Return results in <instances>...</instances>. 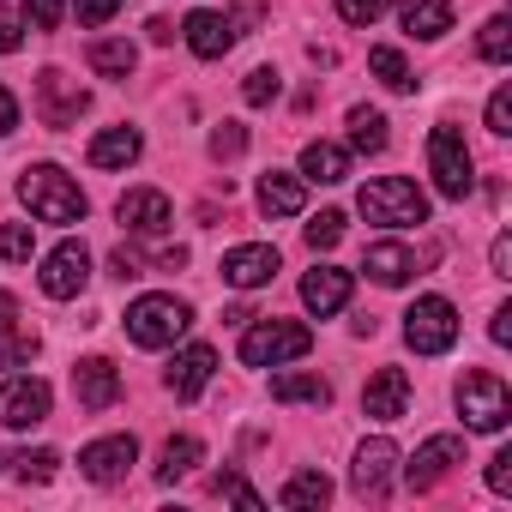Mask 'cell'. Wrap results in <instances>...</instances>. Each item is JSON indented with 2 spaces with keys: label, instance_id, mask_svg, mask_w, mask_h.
Instances as JSON below:
<instances>
[{
  "label": "cell",
  "instance_id": "obj_1",
  "mask_svg": "<svg viewBox=\"0 0 512 512\" xmlns=\"http://www.w3.org/2000/svg\"><path fill=\"white\" fill-rule=\"evenodd\" d=\"M19 199L31 205L37 223H85V211H91L85 193H79V181L61 163H31L19 175Z\"/></svg>",
  "mask_w": 512,
  "mask_h": 512
},
{
  "label": "cell",
  "instance_id": "obj_2",
  "mask_svg": "<svg viewBox=\"0 0 512 512\" xmlns=\"http://www.w3.org/2000/svg\"><path fill=\"white\" fill-rule=\"evenodd\" d=\"M187 326H193V308L181 296H139L127 308V338L139 350H169V344L187 338Z\"/></svg>",
  "mask_w": 512,
  "mask_h": 512
},
{
  "label": "cell",
  "instance_id": "obj_3",
  "mask_svg": "<svg viewBox=\"0 0 512 512\" xmlns=\"http://www.w3.org/2000/svg\"><path fill=\"white\" fill-rule=\"evenodd\" d=\"M458 416H464L470 434H500V428L512 422V392H506V380L488 374V368H470V374L458 380Z\"/></svg>",
  "mask_w": 512,
  "mask_h": 512
},
{
  "label": "cell",
  "instance_id": "obj_4",
  "mask_svg": "<svg viewBox=\"0 0 512 512\" xmlns=\"http://www.w3.org/2000/svg\"><path fill=\"white\" fill-rule=\"evenodd\" d=\"M308 350H314V332L302 320H260V326L241 332V362L247 368H284Z\"/></svg>",
  "mask_w": 512,
  "mask_h": 512
},
{
  "label": "cell",
  "instance_id": "obj_5",
  "mask_svg": "<svg viewBox=\"0 0 512 512\" xmlns=\"http://www.w3.org/2000/svg\"><path fill=\"white\" fill-rule=\"evenodd\" d=\"M356 205H362V217H368V223H386V229L428 223V199H422V187H416V181H404V175H380V181H368Z\"/></svg>",
  "mask_w": 512,
  "mask_h": 512
},
{
  "label": "cell",
  "instance_id": "obj_6",
  "mask_svg": "<svg viewBox=\"0 0 512 512\" xmlns=\"http://www.w3.org/2000/svg\"><path fill=\"white\" fill-rule=\"evenodd\" d=\"M428 169H434V187L446 199H470L476 187V163H470V145L458 127H434L428 133Z\"/></svg>",
  "mask_w": 512,
  "mask_h": 512
},
{
  "label": "cell",
  "instance_id": "obj_7",
  "mask_svg": "<svg viewBox=\"0 0 512 512\" xmlns=\"http://www.w3.org/2000/svg\"><path fill=\"white\" fill-rule=\"evenodd\" d=\"M404 344L416 356H446L458 344V308L446 296H422L410 314H404Z\"/></svg>",
  "mask_w": 512,
  "mask_h": 512
},
{
  "label": "cell",
  "instance_id": "obj_8",
  "mask_svg": "<svg viewBox=\"0 0 512 512\" xmlns=\"http://www.w3.org/2000/svg\"><path fill=\"white\" fill-rule=\"evenodd\" d=\"M85 109H91V91H85L79 79H67L61 67H43V73H37V115H43V127L61 133V127H73Z\"/></svg>",
  "mask_w": 512,
  "mask_h": 512
},
{
  "label": "cell",
  "instance_id": "obj_9",
  "mask_svg": "<svg viewBox=\"0 0 512 512\" xmlns=\"http://www.w3.org/2000/svg\"><path fill=\"white\" fill-rule=\"evenodd\" d=\"M49 380H31V374H13V380H0V428H37L49 422Z\"/></svg>",
  "mask_w": 512,
  "mask_h": 512
},
{
  "label": "cell",
  "instance_id": "obj_10",
  "mask_svg": "<svg viewBox=\"0 0 512 512\" xmlns=\"http://www.w3.org/2000/svg\"><path fill=\"white\" fill-rule=\"evenodd\" d=\"M37 284H43V296H55V302H73V296L91 284V247H85V241H61V247L49 253V260H43Z\"/></svg>",
  "mask_w": 512,
  "mask_h": 512
},
{
  "label": "cell",
  "instance_id": "obj_11",
  "mask_svg": "<svg viewBox=\"0 0 512 512\" xmlns=\"http://www.w3.org/2000/svg\"><path fill=\"white\" fill-rule=\"evenodd\" d=\"M278 266H284V260H278V247H272V241H241V247L223 253V266H217V272H223L229 290H260V284L278 278Z\"/></svg>",
  "mask_w": 512,
  "mask_h": 512
},
{
  "label": "cell",
  "instance_id": "obj_12",
  "mask_svg": "<svg viewBox=\"0 0 512 512\" xmlns=\"http://www.w3.org/2000/svg\"><path fill=\"white\" fill-rule=\"evenodd\" d=\"M133 464H139V440H133V434H109V440H91V446L79 452V476L97 482V488L121 482Z\"/></svg>",
  "mask_w": 512,
  "mask_h": 512
},
{
  "label": "cell",
  "instance_id": "obj_13",
  "mask_svg": "<svg viewBox=\"0 0 512 512\" xmlns=\"http://www.w3.org/2000/svg\"><path fill=\"white\" fill-rule=\"evenodd\" d=\"M452 464H464V440H458V434H434V440H422L416 458L404 464V482H410L416 494H428V488H440V482L452 476Z\"/></svg>",
  "mask_w": 512,
  "mask_h": 512
},
{
  "label": "cell",
  "instance_id": "obj_14",
  "mask_svg": "<svg viewBox=\"0 0 512 512\" xmlns=\"http://www.w3.org/2000/svg\"><path fill=\"white\" fill-rule=\"evenodd\" d=\"M115 217L127 223V235H145V241L169 235V223H175V211H169V193H157V187H133V193H121Z\"/></svg>",
  "mask_w": 512,
  "mask_h": 512
},
{
  "label": "cell",
  "instance_id": "obj_15",
  "mask_svg": "<svg viewBox=\"0 0 512 512\" xmlns=\"http://www.w3.org/2000/svg\"><path fill=\"white\" fill-rule=\"evenodd\" d=\"M392 476H398V446H392L386 434L362 440V452H356V470H350V488H356L362 500H380V494L392 488Z\"/></svg>",
  "mask_w": 512,
  "mask_h": 512
},
{
  "label": "cell",
  "instance_id": "obj_16",
  "mask_svg": "<svg viewBox=\"0 0 512 512\" xmlns=\"http://www.w3.org/2000/svg\"><path fill=\"white\" fill-rule=\"evenodd\" d=\"M73 398H79V410H109L121 398V368L109 356H85L73 368Z\"/></svg>",
  "mask_w": 512,
  "mask_h": 512
},
{
  "label": "cell",
  "instance_id": "obj_17",
  "mask_svg": "<svg viewBox=\"0 0 512 512\" xmlns=\"http://www.w3.org/2000/svg\"><path fill=\"white\" fill-rule=\"evenodd\" d=\"M362 416H374V422L410 416V374H404V368H380V374L362 386Z\"/></svg>",
  "mask_w": 512,
  "mask_h": 512
},
{
  "label": "cell",
  "instance_id": "obj_18",
  "mask_svg": "<svg viewBox=\"0 0 512 512\" xmlns=\"http://www.w3.org/2000/svg\"><path fill=\"white\" fill-rule=\"evenodd\" d=\"M362 272H368L380 290H404V284L416 278V253H410L404 241H374V247L362 253Z\"/></svg>",
  "mask_w": 512,
  "mask_h": 512
},
{
  "label": "cell",
  "instance_id": "obj_19",
  "mask_svg": "<svg viewBox=\"0 0 512 512\" xmlns=\"http://www.w3.org/2000/svg\"><path fill=\"white\" fill-rule=\"evenodd\" d=\"M181 37H187V49H193L199 61H217V55L235 49V25H229L223 13H205V7L181 19Z\"/></svg>",
  "mask_w": 512,
  "mask_h": 512
},
{
  "label": "cell",
  "instance_id": "obj_20",
  "mask_svg": "<svg viewBox=\"0 0 512 512\" xmlns=\"http://www.w3.org/2000/svg\"><path fill=\"white\" fill-rule=\"evenodd\" d=\"M302 302H308V314H344L350 308V272L344 266H314L308 278H302Z\"/></svg>",
  "mask_w": 512,
  "mask_h": 512
},
{
  "label": "cell",
  "instance_id": "obj_21",
  "mask_svg": "<svg viewBox=\"0 0 512 512\" xmlns=\"http://www.w3.org/2000/svg\"><path fill=\"white\" fill-rule=\"evenodd\" d=\"M211 374H217V350H211V344H187V350L169 362V374H163V380H169V392H175V398H199V392L211 386Z\"/></svg>",
  "mask_w": 512,
  "mask_h": 512
},
{
  "label": "cell",
  "instance_id": "obj_22",
  "mask_svg": "<svg viewBox=\"0 0 512 512\" xmlns=\"http://www.w3.org/2000/svg\"><path fill=\"white\" fill-rule=\"evenodd\" d=\"M302 205H308V181L302 175H290V169H266L260 175V211L266 217H302Z\"/></svg>",
  "mask_w": 512,
  "mask_h": 512
},
{
  "label": "cell",
  "instance_id": "obj_23",
  "mask_svg": "<svg viewBox=\"0 0 512 512\" xmlns=\"http://www.w3.org/2000/svg\"><path fill=\"white\" fill-rule=\"evenodd\" d=\"M350 175V151L332 145V139H308L302 145V181H320V187H338Z\"/></svg>",
  "mask_w": 512,
  "mask_h": 512
},
{
  "label": "cell",
  "instance_id": "obj_24",
  "mask_svg": "<svg viewBox=\"0 0 512 512\" xmlns=\"http://www.w3.org/2000/svg\"><path fill=\"white\" fill-rule=\"evenodd\" d=\"M398 19H404V31H410V37L440 43V37L452 31V0H404Z\"/></svg>",
  "mask_w": 512,
  "mask_h": 512
},
{
  "label": "cell",
  "instance_id": "obj_25",
  "mask_svg": "<svg viewBox=\"0 0 512 512\" xmlns=\"http://www.w3.org/2000/svg\"><path fill=\"white\" fill-rule=\"evenodd\" d=\"M139 151H145L139 127H103V133L91 139V163H97V169H127V163H139Z\"/></svg>",
  "mask_w": 512,
  "mask_h": 512
},
{
  "label": "cell",
  "instance_id": "obj_26",
  "mask_svg": "<svg viewBox=\"0 0 512 512\" xmlns=\"http://www.w3.org/2000/svg\"><path fill=\"white\" fill-rule=\"evenodd\" d=\"M85 61H91V73H97V79H127V73L139 67V49H133V43H121V37H97Z\"/></svg>",
  "mask_w": 512,
  "mask_h": 512
},
{
  "label": "cell",
  "instance_id": "obj_27",
  "mask_svg": "<svg viewBox=\"0 0 512 512\" xmlns=\"http://www.w3.org/2000/svg\"><path fill=\"white\" fill-rule=\"evenodd\" d=\"M272 398L278 404H332V380H320V374H278Z\"/></svg>",
  "mask_w": 512,
  "mask_h": 512
},
{
  "label": "cell",
  "instance_id": "obj_28",
  "mask_svg": "<svg viewBox=\"0 0 512 512\" xmlns=\"http://www.w3.org/2000/svg\"><path fill=\"white\" fill-rule=\"evenodd\" d=\"M205 458V446L193 440V434H175V440H163V452H157V482H181L193 464Z\"/></svg>",
  "mask_w": 512,
  "mask_h": 512
},
{
  "label": "cell",
  "instance_id": "obj_29",
  "mask_svg": "<svg viewBox=\"0 0 512 512\" xmlns=\"http://www.w3.org/2000/svg\"><path fill=\"white\" fill-rule=\"evenodd\" d=\"M290 512H308V506H326L332 500V482L320 476V470H296L290 482H284V494H278Z\"/></svg>",
  "mask_w": 512,
  "mask_h": 512
},
{
  "label": "cell",
  "instance_id": "obj_30",
  "mask_svg": "<svg viewBox=\"0 0 512 512\" xmlns=\"http://www.w3.org/2000/svg\"><path fill=\"white\" fill-rule=\"evenodd\" d=\"M476 55H482L488 67H506V61H512V19H506V13H494V19L482 25V37H476Z\"/></svg>",
  "mask_w": 512,
  "mask_h": 512
},
{
  "label": "cell",
  "instance_id": "obj_31",
  "mask_svg": "<svg viewBox=\"0 0 512 512\" xmlns=\"http://www.w3.org/2000/svg\"><path fill=\"white\" fill-rule=\"evenodd\" d=\"M350 145H356V151H368V157H374V151H386V115H380V109H368V103H362V109H350Z\"/></svg>",
  "mask_w": 512,
  "mask_h": 512
},
{
  "label": "cell",
  "instance_id": "obj_32",
  "mask_svg": "<svg viewBox=\"0 0 512 512\" xmlns=\"http://www.w3.org/2000/svg\"><path fill=\"white\" fill-rule=\"evenodd\" d=\"M37 350H43V338H37V332H31L25 320L0 332V368H25V362H31Z\"/></svg>",
  "mask_w": 512,
  "mask_h": 512
},
{
  "label": "cell",
  "instance_id": "obj_33",
  "mask_svg": "<svg viewBox=\"0 0 512 512\" xmlns=\"http://www.w3.org/2000/svg\"><path fill=\"white\" fill-rule=\"evenodd\" d=\"M368 67H374V73H380V85H386V91H410V85H416V79H410V67H404V55H398V49H368Z\"/></svg>",
  "mask_w": 512,
  "mask_h": 512
},
{
  "label": "cell",
  "instance_id": "obj_34",
  "mask_svg": "<svg viewBox=\"0 0 512 512\" xmlns=\"http://www.w3.org/2000/svg\"><path fill=\"white\" fill-rule=\"evenodd\" d=\"M278 91H284V79H278L272 67H253V73L241 79V97H247L253 109H266V103H278Z\"/></svg>",
  "mask_w": 512,
  "mask_h": 512
},
{
  "label": "cell",
  "instance_id": "obj_35",
  "mask_svg": "<svg viewBox=\"0 0 512 512\" xmlns=\"http://www.w3.org/2000/svg\"><path fill=\"white\" fill-rule=\"evenodd\" d=\"M31 247H37L31 223H0V260H13V266H25V260H31Z\"/></svg>",
  "mask_w": 512,
  "mask_h": 512
},
{
  "label": "cell",
  "instance_id": "obj_36",
  "mask_svg": "<svg viewBox=\"0 0 512 512\" xmlns=\"http://www.w3.org/2000/svg\"><path fill=\"white\" fill-rule=\"evenodd\" d=\"M332 7H338V19H344V25L368 31V25H380V19H386L392 0H332Z\"/></svg>",
  "mask_w": 512,
  "mask_h": 512
},
{
  "label": "cell",
  "instance_id": "obj_37",
  "mask_svg": "<svg viewBox=\"0 0 512 512\" xmlns=\"http://www.w3.org/2000/svg\"><path fill=\"white\" fill-rule=\"evenodd\" d=\"M338 241H344V211H320V217L308 223V247L326 253V247H338Z\"/></svg>",
  "mask_w": 512,
  "mask_h": 512
},
{
  "label": "cell",
  "instance_id": "obj_38",
  "mask_svg": "<svg viewBox=\"0 0 512 512\" xmlns=\"http://www.w3.org/2000/svg\"><path fill=\"white\" fill-rule=\"evenodd\" d=\"M241 151H247V127H241V121H223V127L211 133V157L229 163V157H241Z\"/></svg>",
  "mask_w": 512,
  "mask_h": 512
},
{
  "label": "cell",
  "instance_id": "obj_39",
  "mask_svg": "<svg viewBox=\"0 0 512 512\" xmlns=\"http://www.w3.org/2000/svg\"><path fill=\"white\" fill-rule=\"evenodd\" d=\"M13 464H19V476H25V482H49V476L61 470V458H55L49 446H37V452H19Z\"/></svg>",
  "mask_w": 512,
  "mask_h": 512
},
{
  "label": "cell",
  "instance_id": "obj_40",
  "mask_svg": "<svg viewBox=\"0 0 512 512\" xmlns=\"http://www.w3.org/2000/svg\"><path fill=\"white\" fill-rule=\"evenodd\" d=\"M488 133H512V85H500L494 97H488Z\"/></svg>",
  "mask_w": 512,
  "mask_h": 512
},
{
  "label": "cell",
  "instance_id": "obj_41",
  "mask_svg": "<svg viewBox=\"0 0 512 512\" xmlns=\"http://www.w3.org/2000/svg\"><path fill=\"white\" fill-rule=\"evenodd\" d=\"M109 272H115L121 284H127V278H145V253H139V247H115V253H109Z\"/></svg>",
  "mask_w": 512,
  "mask_h": 512
},
{
  "label": "cell",
  "instance_id": "obj_42",
  "mask_svg": "<svg viewBox=\"0 0 512 512\" xmlns=\"http://www.w3.org/2000/svg\"><path fill=\"white\" fill-rule=\"evenodd\" d=\"M19 43H25V19L13 7H0V55H13Z\"/></svg>",
  "mask_w": 512,
  "mask_h": 512
},
{
  "label": "cell",
  "instance_id": "obj_43",
  "mask_svg": "<svg viewBox=\"0 0 512 512\" xmlns=\"http://www.w3.org/2000/svg\"><path fill=\"white\" fill-rule=\"evenodd\" d=\"M25 7H31V25H37V31H55L61 13H67V0H25Z\"/></svg>",
  "mask_w": 512,
  "mask_h": 512
},
{
  "label": "cell",
  "instance_id": "obj_44",
  "mask_svg": "<svg viewBox=\"0 0 512 512\" xmlns=\"http://www.w3.org/2000/svg\"><path fill=\"white\" fill-rule=\"evenodd\" d=\"M121 13V0H79V25H109Z\"/></svg>",
  "mask_w": 512,
  "mask_h": 512
},
{
  "label": "cell",
  "instance_id": "obj_45",
  "mask_svg": "<svg viewBox=\"0 0 512 512\" xmlns=\"http://www.w3.org/2000/svg\"><path fill=\"white\" fill-rule=\"evenodd\" d=\"M488 266H494V278H512V235H506V229H500L494 247H488Z\"/></svg>",
  "mask_w": 512,
  "mask_h": 512
},
{
  "label": "cell",
  "instance_id": "obj_46",
  "mask_svg": "<svg viewBox=\"0 0 512 512\" xmlns=\"http://www.w3.org/2000/svg\"><path fill=\"white\" fill-rule=\"evenodd\" d=\"M488 488H494V494H512V452H494V464H488Z\"/></svg>",
  "mask_w": 512,
  "mask_h": 512
},
{
  "label": "cell",
  "instance_id": "obj_47",
  "mask_svg": "<svg viewBox=\"0 0 512 512\" xmlns=\"http://www.w3.org/2000/svg\"><path fill=\"white\" fill-rule=\"evenodd\" d=\"M260 13H266L260 0H235V19H229V25H235V37H241L247 25H260Z\"/></svg>",
  "mask_w": 512,
  "mask_h": 512
},
{
  "label": "cell",
  "instance_id": "obj_48",
  "mask_svg": "<svg viewBox=\"0 0 512 512\" xmlns=\"http://www.w3.org/2000/svg\"><path fill=\"white\" fill-rule=\"evenodd\" d=\"M13 127H19V103H13V91H7V85H0V139H7Z\"/></svg>",
  "mask_w": 512,
  "mask_h": 512
},
{
  "label": "cell",
  "instance_id": "obj_49",
  "mask_svg": "<svg viewBox=\"0 0 512 512\" xmlns=\"http://www.w3.org/2000/svg\"><path fill=\"white\" fill-rule=\"evenodd\" d=\"M494 344H512V308H494V326H488Z\"/></svg>",
  "mask_w": 512,
  "mask_h": 512
},
{
  "label": "cell",
  "instance_id": "obj_50",
  "mask_svg": "<svg viewBox=\"0 0 512 512\" xmlns=\"http://www.w3.org/2000/svg\"><path fill=\"white\" fill-rule=\"evenodd\" d=\"M7 326H19V302H13L7 290H0V332H7Z\"/></svg>",
  "mask_w": 512,
  "mask_h": 512
},
{
  "label": "cell",
  "instance_id": "obj_51",
  "mask_svg": "<svg viewBox=\"0 0 512 512\" xmlns=\"http://www.w3.org/2000/svg\"><path fill=\"white\" fill-rule=\"evenodd\" d=\"M145 31H151V43H175V25H169V19H151Z\"/></svg>",
  "mask_w": 512,
  "mask_h": 512
}]
</instances>
